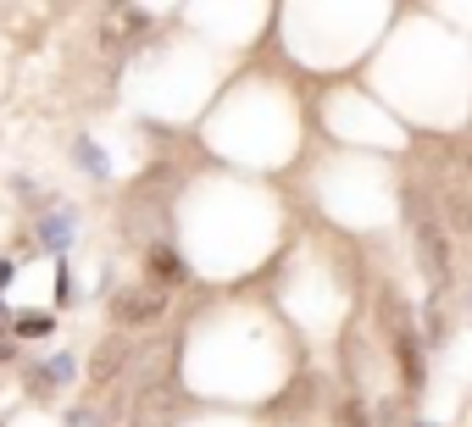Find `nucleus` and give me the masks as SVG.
I'll return each mask as SVG.
<instances>
[{
	"label": "nucleus",
	"instance_id": "39448f33",
	"mask_svg": "<svg viewBox=\"0 0 472 427\" xmlns=\"http://www.w3.org/2000/svg\"><path fill=\"white\" fill-rule=\"evenodd\" d=\"M145 277H151V289H184V283H189V261L173 245H151L145 250Z\"/></svg>",
	"mask_w": 472,
	"mask_h": 427
},
{
	"label": "nucleus",
	"instance_id": "7ed1b4c3",
	"mask_svg": "<svg viewBox=\"0 0 472 427\" xmlns=\"http://www.w3.org/2000/svg\"><path fill=\"white\" fill-rule=\"evenodd\" d=\"M394 367H400V378H406L412 394H423V383H428V361H423V338H417L412 317H406V322H394Z\"/></svg>",
	"mask_w": 472,
	"mask_h": 427
},
{
	"label": "nucleus",
	"instance_id": "20e7f679",
	"mask_svg": "<svg viewBox=\"0 0 472 427\" xmlns=\"http://www.w3.org/2000/svg\"><path fill=\"white\" fill-rule=\"evenodd\" d=\"M34 239L61 261L67 250H73V239H79V211H67V205L61 211H39V217H34Z\"/></svg>",
	"mask_w": 472,
	"mask_h": 427
},
{
	"label": "nucleus",
	"instance_id": "9b49d317",
	"mask_svg": "<svg viewBox=\"0 0 472 427\" xmlns=\"http://www.w3.org/2000/svg\"><path fill=\"white\" fill-rule=\"evenodd\" d=\"M12 283H17V261L0 255V289H12Z\"/></svg>",
	"mask_w": 472,
	"mask_h": 427
},
{
	"label": "nucleus",
	"instance_id": "9d476101",
	"mask_svg": "<svg viewBox=\"0 0 472 427\" xmlns=\"http://www.w3.org/2000/svg\"><path fill=\"white\" fill-rule=\"evenodd\" d=\"M56 300L73 306V272H67V261H56Z\"/></svg>",
	"mask_w": 472,
	"mask_h": 427
},
{
	"label": "nucleus",
	"instance_id": "f03ea898",
	"mask_svg": "<svg viewBox=\"0 0 472 427\" xmlns=\"http://www.w3.org/2000/svg\"><path fill=\"white\" fill-rule=\"evenodd\" d=\"M111 317H117V328H151V322H162L167 317V295L162 289H140V283H128V289H117L111 295Z\"/></svg>",
	"mask_w": 472,
	"mask_h": 427
},
{
	"label": "nucleus",
	"instance_id": "423d86ee",
	"mask_svg": "<svg viewBox=\"0 0 472 427\" xmlns=\"http://www.w3.org/2000/svg\"><path fill=\"white\" fill-rule=\"evenodd\" d=\"M73 378H79V361H73L67 349H56V355H45V361L28 367V383H34V389H67Z\"/></svg>",
	"mask_w": 472,
	"mask_h": 427
},
{
	"label": "nucleus",
	"instance_id": "1a4fd4ad",
	"mask_svg": "<svg viewBox=\"0 0 472 427\" xmlns=\"http://www.w3.org/2000/svg\"><path fill=\"white\" fill-rule=\"evenodd\" d=\"M45 333H56V317H45V311L12 317V338H45Z\"/></svg>",
	"mask_w": 472,
	"mask_h": 427
},
{
	"label": "nucleus",
	"instance_id": "6e6552de",
	"mask_svg": "<svg viewBox=\"0 0 472 427\" xmlns=\"http://www.w3.org/2000/svg\"><path fill=\"white\" fill-rule=\"evenodd\" d=\"M122 361H128V344H122V338L100 344V355H95V367H89V372H95V383H111V378L122 372Z\"/></svg>",
	"mask_w": 472,
	"mask_h": 427
},
{
	"label": "nucleus",
	"instance_id": "4468645a",
	"mask_svg": "<svg viewBox=\"0 0 472 427\" xmlns=\"http://www.w3.org/2000/svg\"><path fill=\"white\" fill-rule=\"evenodd\" d=\"M412 427H434V422H412Z\"/></svg>",
	"mask_w": 472,
	"mask_h": 427
},
{
	"label": "nucleus",
	"instance_id": "f257e3e1",
	"mask_svg": "<svg viewBox=\"0 0 472 427\" xmlns=\"http://www.w3.org/2000/svg\"><path fill=\"white\" fill-rule=\"evenodd\" d=\"M406 223H412V239H417V255H423V266L434 277V289H445L450 283V234H445V223L428 211V200L417 189L406 194Z\"/></svg>",
	"mask_w": 472,
	"mask_h": 427
},
{
	"label": "nucleus",
	"instance_id": "ddd939ff",
	"mask_svg": "<svg viewBox=\"0 0 472 427\" xmlns=\"http://www.w3.org/2000/svg\"><path fill=\"white\" fill-rule=\"evenodd\" d=\"M0 361H17V338H0Z\"/></svg>",
	"mask_w": 472,
	"mask_h": 427
},
{
	"label": "nucleus",
	"instance_id": "f8f14e48",
	"mask_svg": "<svg viewBox=\"0 0 472 427\" xmlns=\"http://www.w3.org/2000/svg\"><path fill=\"white\" fill-rule=\"evenodd\" d=\"M12 317H17V311H12L6 300H0V338H12Z\"/></svg>",
	"mask_w": 472,
	"mask_h": 427
},
{
	"label": "nucleus",
	"instance_id": "0eeeda50",
	"mask_svg": "<svg viewBox=\"0 0 472 427\" xmlns=\"http://www.w3.org/2000/svg\"><path fill=\"white\" fill-rule=\"evenodd\" d=\"M73 161H79V167H84L89 178H100V183L111 178V156H106V151L95 145V139H89V133H84V139H73Z\"/></svg>",
	"mask_w": 472,
	"mask_h": 427
}]
</instances>
